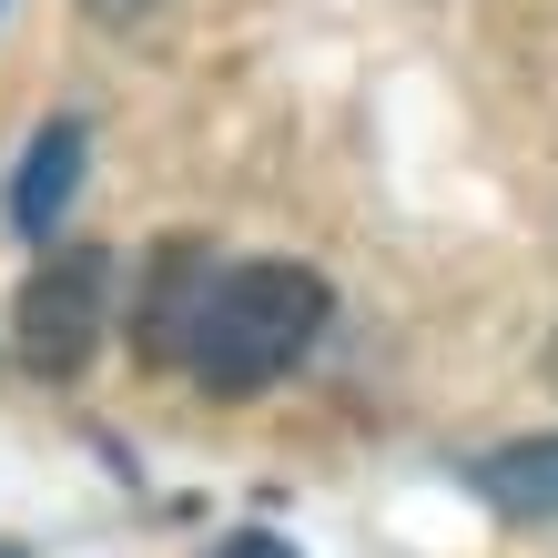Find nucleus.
<instances>
[{"label":"nucleus","mask_w":558,"mask_h":558,"mask_svg":"<svg viewBox=\"0 0 558 558\" xmlns=\"http://www.w3.org/2000/svg\"><path fill=\"white\" fill-rule=\"evenodd\" d=\"M325 275L315 265H214V254H162L153 305H143V366H183L204 397H265L275 376L305 366V345L325 336Z\"/></svg>","instance_id":"nucleus-1"},{"label":"nucleus","mask_w":558,"mask_h":558,"mask_svg":"<svg viewBox=\"0 0 558 558\" xmlns=\"http://www.w3.org/2000/svg\"><path fill=\"white\" fill-rule=\"evenodd\" d=\"M92 345H102V254H92V244H61V254L31 265L21 305H11V355H21V376L72 386L92 366Z\"/></svg>","instance_id":"nucleus-2"},{"label":"nucleus","mask_w":558,"mask_h":558,"mask_svg":"<svg viewBox=\"0 0 558 558\" xmlns=\"http://www.w3.org/2000/svg\"><path fill=\"white\" fill-rule=\"evenodd\" d=\"M82 162H92V133H82V122H41V133H31L21 173H11V234H31V244H51V234H61Z\"/></svg>","instance_id":"nucleus-3"},{"label":"nucleus","mask_w":558,"mask_h":558,"mask_svg":"<svg viewBox=\"0 0 558 558\" xmlns=\"http://www.w3.org/2000/svg\"><path fill=\"white\" fill-rule=\"evenodd\" d=\"M477 498L518 529H558V437H518L477 468Z\"/></svg>","instance_id":"nucleus-4"},{"label":"nucleus","mask_w":558,"mask_h":558,"mask_svg":"<svg viewBox=\"0 0 558 558\" xmlns=\"http://www.w3.org/2000/svg\"><path fill=\"white\" fill-rule=\"evenodd\" d=\"M214 558H294L284 538H265V529H254V538H234V548H214Z\"/></svg>","instance_id":"nucleus-5"},{"label":"nucleus","mask_w":558,"mask_h":558,"mask_svg":"<svg viewBox=\"0 0 558 558\" xmlns=\"http://www.w3.org/2000/svg\"><path fill=\"white\" fill-rule=\"evenodd\" d=\"M92 11H102V21H133V11H143V0H92Z\"/></svg>","instance_id":"nucleus-6"},{"label":"nucleus","mask_w":558,"mask_h":558,"mask_svg":"<svg viewBox=\"0 0 558 558\" xmlns=\"http://www.w3.org/2000/svg\"><path fill=\"white\" fill-rule=\"evenodd\" d=\"M0 558H31V548H0Z\"/></svg>","instance_id":"nucleus-7"}]
</instances>
